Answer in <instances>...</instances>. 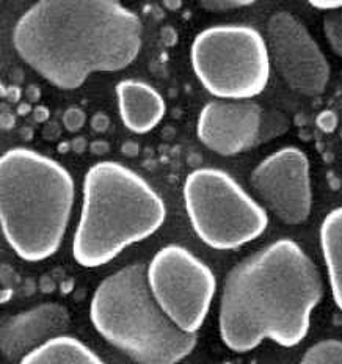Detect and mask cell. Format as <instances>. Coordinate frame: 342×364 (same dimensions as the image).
<instances>
[{"label": "cell", "mask_w": 342, "mask_h": 364, "mask_svg": "<svg viewBox=\"0 0 342 364\" xmlns=\"http://www.w3.org/2000/svg\"><path fill=\"white\" fill-rule=\"evenodd\" d=\"M140 18L121 0H36L13 28V46L52 85L73 91L95 73L131 66L143 43Z\"/></svg>", "instance_id": "cell-1"}, {"label": "cell", "mask_w": 342, "mask_h": 364, "mask_svg": "<svg viewBox=\"0 0 342 364\" xmlns=\"http://www.w3.org/2000/svg\"><path fill=\"white\" fill-rule=\"evenodd\" d=\"M324 297L317 265L297 242L278 239L235 264L226 275L218 309L222 343L248 353L264 341L299 346Z\"/></svg>", "instance_id": "cell-2"}, {"label": "cell", "mask_w": 342, "mask_h": 364, "mask_svg": "<svg viewBox=\"0 0 342 364\" xmlns=\"http://www.w3.org/2000/svg\"><path fill=\"white\" fill-rule=\"evenodd\" d=\"M75 201L65 166L35 149L16 146L0 161V217L6 244L19 259L41 262L62 247Z\"/></svg>", "instance_id": "cell-3"}, {"label": "cell", "mask_w": 342, "mask_h": 364, "mask_svg": "<svg viewBox=\"0 0 342 364\" xmlns=\"http://www.w3.org/2000/svg\"><path fill=\"white\" fill-rule=\"evenodd\" d=\"M166 206L161 195L124 164L91 165L82 182V206L73 239L80 267L96 269L161 230Z\"/></svg>", "instance_id": "cell-4"}, {"label": "cell", "mask_w": 342, "mask_h": 364, "mask_svg": "<svg viewBox=\"0 0 342 364\" xmlns=\"http://www.w3.org/2000/svg\"><path fill=\"white\" fill-rule=\"evenodd\" d=\"M90 321L112 347L141 364L182 361L198 344L159 306L140 262L102 279L90 301Z\"/></svg>", "instance_id": "cell-5"}, {"label": "cell", "mask_w": 342, "mask_h": 364, "mask_svg": "<svg viewBox=\"0 0 342 364\" xmlns=\"http://www.w3.org/2000/svg\"><path fill=\"white\" fill-rule=\"evenodd\" d=\"M182 201L196 236L218 252L245 247L269 226L264 204L220 168L201 166L190 171L182 186Z\"/></svg>", "instance_id": "cell-6"}, {"label": "cell", "mask_w": 342, "mask_h": 364, "mask_svg": "<svg viewBox=\"0 0 342 364\" xmlns=\"http://www.w3.org/2000/svg\"><path fill=\"white\" fill-rule=\"evenodd\" d=\"M196 79L217 100L252 101L267 88L272 60L265 36L245 24L201 30L190 46Z\"/></svg>", "instance_id": "cell-7"}, {"label": "cell", "mask_w": 342, "mask_h": 364, "mask_svg": "<svg viewBox=\"0 0 342 364\" xmlns=\"http://www.w3.org/2000/svg\"><path fill=\"white\" fill-rule=\"evenodd\" d=\"M151 294L178 327L196 335L206 322L217 292V278L209 265L188 248L162 247L146 265Z\"/></svg>", "instance_id": "cell-8"}, {"label": "cell", "mask_w": 342, "mask_h": 364, "mask_svg": "<svg viewBox=\"0 0 342 364\" xmlns=\"http://www.w3.org/2000/svg\"><path fill=\"white\" fill-rule=\"evenodd\" d=\"M272 66L292 91L319 96L328 87L330 65L308 27L292 13L272 14L265 26Z\"/></svg>", "instance_id": "cell-9"}, {"label": "cell", "mask_w": 342, "mask_h": 364, "mask_svg": "<svg viewBox=\"0 0 342 364\" xmlns=\"http://www.w3.org/2000/svg\"><path fill=\"white\" fill-rule=\"evenodd\" d=\"M257 198L281 222L291 226L305 223L313 210V181L306 153L284 146L264 157L252 174Z\"/></svg>", "instance_id": "cell-10"}, {"label": "cell", "mask_w": 342, "mask_h": 364, "mask_svg": "<svg viewBox=\"0 0 342 364\" xmlns=\"http://www.w3.org/2000/svg\"><path fill=\"white\" fill-rule=\"evenodd\" d=\"M264 110L253 101L215 100L203 105L196 119V136L212 153L231 157L256 145Z\"/></svg>", "instance_id": "cell-11"}, {"label": "cell", "mask_w": 342, "mask_h": 364, "mask_svg": "<svg viewBox=\"0 0 342 364\" xmlns=\"http://www.w3.org/2000/svg\"><path fill=\"white\" fill-rule=\"evenodd\" d=\"M70 311L62 303L46 301L4 318L0 352L5 361L21 363L27 353L70 328Z\"/></svg>", "instance_id": "cell-12"}, {"label": "cell", "mask_w": 342, "mask_h": 364, "mask_svg": "<svg viewBox=\"0 0 342 364\" xmlns=\"http://www.w3.org/2000/svg\"><path fill=\"white\" fill-rule=\"evenodd\" d=\"M121 123L134 134H148L162 123L166 102L149 83L137 79H124L115 87Z\"/></svg>", "instance_id": "cell-13"}, {"label": "cell", "mask_w": 342, "mask_h": 364, "mask_svg": "<svg viewBox=\"0 0 342 364\" xmlns=\"http://www.w3.org/2000/svg\"><path fill=\"white\" fill-rule=\"evenodd\" d=\"M319 244L333 301L342 313V206L330 210L322 220Z\"/></svg>", "instance_id": "cell-14"}, {"label": "cell", "mask_w": 342, "mask_h": 364, "mask_svg": "<svg viewBox=\"0 0 342 364\" xmlns=\"http://www.w3.org/2000/svg\"><path fill=\"white\" fill-rule=\"evenodd\" d=\"M52 363H70V364H102L104 360L96 352L82 343L80 339L66 335H57L33 348L22 358L21 364H52Z\"/></svg>", "instance_id": "cell-15"}, {"label": "cell", "mask_w": 342, "mask_h": 364, "mask_svg": "<svg viewBox=\"0 0 342 364\" xmlns=\"http://www.w3.org/2000/svg\"><path fill=\"white\" fill-rule=\"evenodd\" d=\"M305 364H342V341L324 339L306 348L301 356Z\"/></svg>", "instance_id": "cell-16"}, {"label": "cell", "mask_w": 342, "mask_h": 364, "mask_svg": "<svg viewBox=\"0 0 342 364\" xmlns=\"http://www.w3.org/2000/svg\"><path fill=\"white\" fill-rule=\"evenodd\" d=\"M324 33L334 54L342 57V10H334L325 14Z\"/></svg>", "instance_id": "cell-17"}, {"label": "cell", "mask_w": 342, "mask_h": 364, "mask_svg": "<svg viewBox=\"0 0 342 364\" xmlns=\"http://www.w3.org/2000/svg\"><path fill=\"white\" fill-rule=\"evenodd\" d=\"M201 5L208 10L214 11H225V10H235V9H245L256 4L257 0H200Z\"/></svg>", "instance_id": "cell-18"}, {"label": "cell", "mask_w": 342, "mask_h": 364, "mask_svg": "<svg viewBox=\"0 0 342 364\" xmlns=\"http://www.w3.org/2000/svg\"><path fill=\"white\" fill-rule=\"evenodd\" d=\"M311 6H314L316 10L322 11H334V10H342V0H308Z\"/></svg>", "instance_id": "cell-19"}]
</instances>
